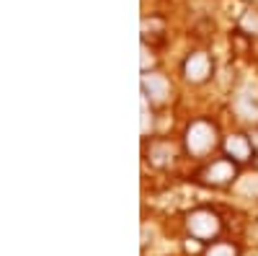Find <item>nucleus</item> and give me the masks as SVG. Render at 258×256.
Wrapping results in <instances>:
<instances>
[{
  "instance_id": "1",
  "label": "nucleus",
  "mask_w": 258,
  "mask_h": 256,
  "mask_svg": "<svg viewBox=\"0 0 258 256\" xmlns=\"http://www.w3.org/2000/svg\"><path fill=\"white\" fill-rule=\"evenodd\" d=\"M186 230H188V236L199 238L202 243H212L222 233V220L214 210L199 207L186 215Z\"/></svg>"
},
{
  "instance_id": "2",
  "label": "nucleus",
  "mask_w": 258,
  "mask_h": 256,
  "mask_svg": "<svg viewBox=\"0 0 258 256\" xmlns=\"http://www.w3.org/2000/svg\"><path fill=\"white\" fill-rule=\"evenodd\" d=\"M183 142H186V150L191 156H197V158L199 156H207L220 142L217 140V127H214L212 122H207V119H194L188 124V130H186Z\"/></svg>"
},
{
  "instance_id": "3",
  "label": "nucleus",
  "mask_w": 258,
  "mask_h": 256,
  "mask_svg": "<svg viewBox=\"0 0 258 256\" xmlns=\"http://www.w3.org/2000/svg\"><path fill=\"white\" fill-rule=\"evenodd\" d=\"M238 166L240 163H235L232 158H217V161H212L209 166L202 168L199 181L207 184V186H214V189H222V186H227L238 179Z\"/></svg>"
},
{
  "instance_id": "4",
  "label": "nucleus",
  "mask_w": 258,
  "mask_h": 256,
  "mask_svg": "<svg viewBox=\"0 0 258 256\" xmlns=\"http://www.w3.org/2000/svg\"><path fill=\"white\" fill-rule=\"evenodd\" d=\"M212 57L207 52H191L186 60H183V78L194 85H202L212 78Z\"/></svg>"
},
{
  "instance_id": "5",
  "label": "nucleus",
  "mask_w": 258,
  "mask_h": 256,
  "mask_svg": "<svg viewBox=\"0 0 258 256\" xmlns=\"http://www.w3.org/2000/svg\"><path fill=\"white\" fill-rule=\"evenodd\" d=\"M168 96H170V85L163 75H158V73H145L142 75V98L160 106V104L168 101Z\"/></svg>"
},
{
  "instance_id": "6",
  "label": "nucleus",
  "mask_w": 258,
  "mask_h": 256,
  "mask_svg": "<svg viewBox=\"0 0 258 256\" xmlns=\"http://www.w3.org/2000/svg\"><path fill=\"white\" fill-rule=\"evenodd\" d=\"M222 147H225V156L232 158L235 163H248L255 156V147H253L248 135H230L222 142Z\"/></svg>"
},
{
  "instance_id": "7",
  "label": "nucleus",
  "mask_w": 258,
  "mask_h": 256,
  "mask_svg": "<svg viewBox=\"0 0 258 256\" xmlns=\"http://www.w3.org/2000/svg\"><path fill=\"white\" fill-rule=\"evenodd\" d=\"M176 145L173 142H168V140H158L150 145V150H147V163L153 166V168H168L170 163L176 161Z\"/></svg>"
},
{
  "instance_id": "8",
  "label": "nucleus",
  "mask_w": 258,
  "mask_h": 256,
  "mask_svg": "<svg viewBox=\"0 0 258 256\" xmlns=\"http://www.w3.org/2000/svg\"><path fill=\"white\" fill-rule=\"evenodd\" d=\"M204 256H238V246H232V243H225V241H217V243H212Z\"/></svg>"
},
{
  "instance_id": "9",
  "label": "nucleus",
  "mask_w": 258,
  "mask_h": 256,
  "mask_svg": "<svg viewBox=\"0 0 258 256\" xmlns=\"http://www.w3.org/2000/svg\"><path fill=\"white\" fill-rule=\"evenodd\" d=\"M240 26H243L248 34H258V13L248 11V13L243 16V21H240Z\"/></svg>"
},
{
  "instance_id": "10",
  "label": "nucleus",
  "mask_w": 258,
  "mask_h": 256,
  "mask_svg": "<svg viewBox=\"0 0 258 256\" xmlns=\"http://www.w3.org/2000/svg\"><path fill=\"white\" fill-rule=\"evenodd\" d=\"M140 65H142V73H147L150 68L155 65V57H153V49H147V44H145V41H142V62H140Z\"/></svg>"
},
{
  "instance_id": "11",
  "label": "nucleus",
  "mask_w": 258,
  "mask_h": 256,
  "mask_svg": "<svg viewBox=\"0 0 258 256\" xmlns=\"http://www.w3.org/2000/svg\"><path fill=\"white\" fill-rule=\"evenodd\" d=\"M248 137H250V142H253V147H255V153H258V130H253Z\"/></svg>"
}]
</instances>
